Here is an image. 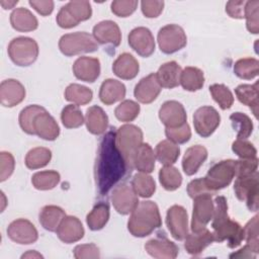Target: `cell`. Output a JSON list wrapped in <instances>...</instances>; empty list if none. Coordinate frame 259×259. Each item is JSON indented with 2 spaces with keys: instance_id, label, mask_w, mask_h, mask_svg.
Returning a JSON list of instances; mask_svg holds the SVG:
<instances>
[{
  "instance_id": "cell-45",
  "label": "cell",
  "mask_w": 259,
  "mask_h": 259,
  "mask_svg": "<svg viewBox=\"0 0 259 259\" xmlns=\"http://www.w3.org/2000/svg\"><path fill=\"white\" fill-rule=\"evenodd\" d=\"M46 109L36 104H31L24 107L19 113V125L21 130L28 135H35L33 128V122L37 114L45 111Z\"/></svg>"
},
{
  "instance_id": "cell-4",
  "label": "cell",
  "mask_w": 259,
  "mask_h": 259,
  "mask_svg": "<svg viewBox=\"0 0 259 259\" xmlns=\"http://www.w3.org/2000/svg\"><path fill=\"white\" fill-rule=\"evenodd\" d=\"M115 144L130 171L134 168V157L143 144V132L135 124H123L115 132Z\"/></svg>"
},
{
  "instance_id": "cell-43",
  "label": "cell",
  "mask_w": 259,
  "mask_h": 259,
  "mask_svg": "<svg viewBox=\"0 0 259 259\" xmlns=\"http://www.w3.org/2000/svg\"><path fill=\"white\" fill-rule=\"evenodd\" d=\"M159 181L163 188L168 191H173L180 187L182 176L179 170L172 165L164 166L159 171Z\"/></svg>"
},
{
  "instance_id": "cell-18",
  "label": "cell",
  "mask_w": 259,
  "mask_h": 259,
  "mask_svg": "<svg viewBox=\"0 0 259 259\" xmlns=\"http://www.w3.org/2000/svg\"><path fill=\"white\" fill-rule=\"evenodd\" d=\"M147 253L157 259H174L177 257L179 249L177 245L165 236H157L145 244Z\"/></svg>"
},
{
  "instance_id": "cell-34",
  "label": "cell",
  "mask_w": 259,
  "mask_h": 259,
  "mask_svg": "<svg viewBox=\"0 0 259 259\" xmlns=\"http://www.w3.org/2000/svg\"><path fill=\"white\" fill-rule=\"evenodd\" d=\"M236 96L238 100L249 106L253 111L255 117L258 115V82L253 85L241 84L235 89Z\"/></svg>"
},
{
  "instance_id": "cell-44",
  "label": "cell",
  "mask_w": 259,
  "mask_h": 259,
  "mask_svg": "<svg viewBox=\"0 0 259 259\" xmlns=\"http://www.w3.org/2000/svg\"><path fill=\"white\" fill-rule=\"evenodd\" d=\"M232 125L237 132V139L246 140L253 132V122L251 118L243 112H234L230 115Z\"/></svg>"
},
{
  "instance_id": "cell-36",
  "label": "cell",
  "mask_w": 259,
  "mask_h": 259,
  "mask_svg": "<svg viewBox=\"0 0 259 259\" xmlns=\"http://www.w3.org/2000/svg\"><path fill=\"white\" fill-rule=\"evenodd\" d=\"M156 158L164 166L173 165L180 155V148L169 140H163L156 146Z\"/></svg>"
},
{
  "instance_id": "cell-7",
  "label": "cell",
  "mask_w": 259,
  "mask_h": 259,
  "mask_svg": "<svg viewBox=\"0 0 259 259\" xmlns=\"http://www.w3.org/2000/svg\"><path fill=\"white\" fill-rule=\"evenodd\" d=\"M92 15V8L89 1H70L62 6L57 14L56 20L62 28H72L81 21L87 20Z\"/></svg>"
},
{
  "instance_id": "cell-33",
  "label": "cell",
  "mask_w": 259,
  "mask_h": 259,
  "mask_svg": "<svg viewBox=\"0 0 259 259\" xmlns=\"http://www.w3.org/2000/svg\"><path fill=\"white\" fill-rule=\"evenodd\" d=\"M156 155L148 143H143L134 157V167L143 173H151L155 168Z\"/></svg>"
},
{
  "instance_id": "cell-25",
  "label": "cell",
  "mask_w": 259,
  "mask_h": 259,
  "mask_svg": "<svg viewBox=\"0 0 259 259\" xmlns=\"http://www.w3.org/2000/svg\"><path fill=\"white\" fill-rule=\"evenodd\" d=\"M207 158V150L201 145L189 147L182 159V168L186 175H194Z\"/></svg>"
},
{
  "instance_id": "cell-14",
  "label": "cell",
  "mask_w": 259,
  "mask_h": 259,
  "mask_svg": "<svg viewBox=\"0 0 259 259\" xmlns=\"http://www.w3.org/2000/svg\"><path fill=\"white\" fill-rule=\"evenodd\" d=\"M9 239L20 245H29L38 238L37 230L34 225L26 219H17L11 222L7 228Z\"/></svg>"
},
{
  "instance_id": "cell-51",
  "label": "cell",
  "mask_w": 259,
  "mask_h": 259,
  "mask_svg": "<svg viewBox=\"0 0 259 259\" xmlns=\"http://www.w3.org/2000/svg\"><path fill=\"white\" fill-rule=\"evenodd\" d=\"M165 135L169 141L174 144H184L191 138V130L186 122L178 127H166Z\"/></svg>"
},
{
  "instance_id": "cell-55",
  "label": "cell",
  "mask_w": 259,
  "mask_h": 259,
  "mask_svg": "<svg viewBox=\"0 0 259 259\" xmlns=\"http://www.w3.org/2000/svg\"><path fill=\"white\" fill-rule=\"evenodd\" d=\"M15 166L14 157L11 153L2 151L0 153V181L7 180L13 173Z\"/></svg>"
},
{
  "instance_id": "cell-17",
  "label": "cell",
  "mask_w": 259,
  "mask_h": 259,
  "mask_svg": "<svg viewBox=\"0 0 259 259\" xmlns=\"http://www.w3.org/2000/svg\"><path fill=\"white\" fill-rule=\"evenodd\" d=\"M159 118L166 127H178L186 123L184 106L176 100H168L159 109Z\"/></svg>"
},
{
  "instance_id": "cell-59",
  "label": "cell",
  "mask_w": 259,
  "mask_h": 259,
  "mask_svg": "<svg viewBox=\"0 0 259 259\" xmlns=\"http://www.w3.org/2000/svg\"><path fill=\"white\" fill-rule=\"evenodd\" d=\"M246 1H229L226 4V12L232 18H244V8Z\"/></svg>"
},
{
  "instance_id": "cell-58",
  "label": "cell",
  "mask_w": 259,
  "mask_h": 259,
  "mask_svg": "<svg viewBox=\"0 0 259 259\" xmlns=\"http://www.w3.org/2000/svg\"><path fill=\"white\" fill-rule=\"evenodd\" d=\"M143 14L148 18L158 17L164 8V1H150L144 0L141 2Z\"/></svg>"
},
{
  "instance_id": "cell-27",
  "label": "cell",
  "mask_w": 259,
  "mask_h": 259,
  "mask_svg": "<svg viewBox=\"0 0 259 259\" xmlns=\"http://www.w3.org/2000/svg\"><path fill=\"white\" fill-rule=\"evenodd\" d=\"M181 72L180 65L175 61H170L160 66L156 76L161 87L172 89L180 84Z\"/></svg>"
},
{
  "instance_id": "cell-61",
  "label": "cell",
  "mask_w": 259,
  "mask_h": 259,
  "mask_svg": "<svg viewBox=\"0 0 259 259\" xmlns=\"http://www.w3.org/2000/svg\"><path fill=\"white\" fill-rule=\"evenodd\" d=\"M257 254H255L250 247L245 245L242 249L237 251L236 253H232L230 258H255Z\"/></svg>"
},
{
  "instance_id": "cell-38",
  "label": "cell",
  "mask_w": 259,
  "mask_h": 259,
  "mask_svg": "<svg viewBox=\"0 0 259 259\" xmlns=\"http://www.w3.org/2000/svg\"><path fill=\"white\" fill-rule=\"evenodd\" d=\"M52 159V152L45 147H36L29 150L25 156V166L28 169L35 170L47 166Z\"/></svg>"
},
{
  "instance_id": "cell-35",
  "label": "cell",
  "mask_w": 259,
  "mask_h": 259,
  "mask_svg": "<svg viewBox=\"0 0 259 259\" xmlns=\"http://www.w3.org/2000/svg\"><path fill=\"white\" fill-rule=\"evenodd\" d=\"M180 84L186 91H197L204 84L203 72L196 67H185L180 76Z\"/></svg>"
},
{
  "instance_id": "cell-29",
  "label": "cell",
  "mask_w": 259,
  "mask_h": 259,
  "mask_svg": "<svg viewBox=\"0 0 259 259\" xmlns=\"http://www.w3.org/2000/svg\"><path fill=\"white\" fill-rule=\"evenodd\" d=\"M212 242H214L212 232H210L207 229H204L203 231L198 233L192 232L191 234H188L185 237L184 248L188 254L197 256Z\"/></svg>"
},
{
  "instance_id": "cell-46",
  "label": "cell",
  "mask_w": 259,
  "mask_h": 259,
  "mask_svg": "<svg viewBox=\"0 0 259 259\" xmlns=\"http://www.w3.org/2000/svg\"><path fill=\"white\" fill-rule=\"evenodd\" d=\"M61 120L67 128H77L85 121L82 111L76 104H68L63 108Z\"/></svg>"
},
{
  "instance_id": "cell-23",
  "label": "cell",
  "mask_w": 259,
  "mask_h": 259,
  "mask_svg": "<svg viewBox=\"0 0 259 259\" xmlns=\"http://www.w3.org/2000/svg\"><path fill=\"white\" fill-rule=\"evenodd\" d=\"M73 73L77 79L92 83L100 75V62L97 58L79 57L74 62Z\"/></svg>"
},
{
  "instance_id": "cell-11",
  "label": "cell",
  "mask_w": 259,
  "mask_h": 259,
  "mask_svg": "<svg viewBox=\"0 0 259 259\" xmlns=\"http://www.w3.org/2000/svg\"><path fill=\"white\" fill-rule=\"evenodd\" d=\"M212 195L203 194L193 198V210L191 218V231L198 233L206 229V225L213 215L214 203L211 199Z\"/></svg>"
},
{
  "instance_id": "cell-57",
  "label": "cell",
  "mask_w": 259,
  "mask_h": 259,
  "mask_svg": "<svg viewBox=\"0 0 259 259\" xmlns=\"http://www.w3.org/2000/svg\"><path fill=\"white\" fill-rule=\"evenodd\" d=\"M187 193L192 199L196 196L203 195V194H209V195L215 194L206 186L203 178H197V179L191 180L187 185Z\"/></svg>"
},
{
  "instance_id": "cell-48",
  "label": "cell",
  "mask_w": 259,
  "mask_h": 259,
  "mask_svg": "<svg viewBox=\"0 0 259 259\" xmlns=\"http://www.w3.org/2000/svg\"><path fill=\"white\" fill-rule=\"evenodd\" d=\"M209 92L213 100L225 110L229 109L234 103V96L231 90L224 84H212L209 86Z\"/></svg>"
},
{
  "instance_id": "cell-20",
  "label": "cell",
  "mask_w": 259,
  "mask_h": 259,
  "mask_svg": "<svg viewBox=\"0 0 259 259\" xmlns=\"http://www.w3.org/2000/svg\"><path fill=\"white\" fill-rule=\"evenodd\" d=\"M25 98L24 86L15 79H6L0 84V102L5 107H13Z\"/></svg>"
},
{
  "instance_id": "cell-62",
  "label": "cell",
  "mask_w": 259,
  "mask_h": 259,
  "mask_svg": "<svg viewBox=\"0 0 259 259\" xmlns=\"http://www.w3.org/2000/svg\"><path fill=\"white\" fill-rule=\"evenodd\" d=\"M21 258H42V255H40L39 253H37L34 250H29L26 253H24Z\"/></svg>"
},
{
  "instance_id": "cell-60",
  "label": "cell",
  "mask_w": 259,
  "mask_h": 259,
  "mask_svg": "<svg viewBox=\"0 0 259 259\" xmlns=\"http://www.w3.org/2000/svg\"><path fill=\"white\" fill-rule=\"evenodd\" d=\"M29 5L42 16L50 15L54 10V2L52 0H30Z\"/></svg>"
},
{
  "instance_id": "cell-5",
  "label": "cell",
  "mask_w": 259,
  "mask_h": 259,
  "mask_svg": "<svg viewBox=\"0 0 259 259\" xmlns=\"http://www.w3.org/2000/svg\"><path fill=\"white\" fill-rule=\"evenodd\" d=\"M59 49L67 57L76 56L83 53H92L98 50L95 38L85 31H76L61 36Z\"/></svg>"
},
{
  "instance_id": "cell-41",
  "label": "cell",
  "mask_w": 259,
  "mask_h": 259,
  "mask_svg": "<svg viewBox=\"0 0 259 259\" xmlns=\"http://www.w3.org/2000/svg\"><path fill=\"white\" fill-rule=\"evenodd\" d=\"M60 179V174L57 171L46 170L34 173L31 177V183L35 189L50 190L59 184Z\"/></svg>"
},
{
  "instance_id": "cell-6",
  "label": "cell",
  "mask_w": 259,
  "mask_h": 259,
  "mask_svg": "<svg viewBox=\"0 0 259 259\" xmlns=\"http://www.w3.org/2000/svg\"><path fill=\"white\" fill-rule=\"evenodd\" d=\"M8 55L10 60L19 67H27L35 62L38 56L37 42L27 36L13 38L8 45Z\"/></svg>"
},
{
  "instance_id": "cell-30",
  "label": "cell",
  "mask_w": 259,
  "mask_h": 259,
  "mask_svg": "<svg viewBox=\"0 0 259 259\" xmlns=\"http://www.w3.org/2000/svg\"><path fill=\"white\" fill-rule=\"evenodd\" d=\"M11 26L21 32H27L35 30L38 26L36 17L30 10L24 7L15 8L10 14Z\"/></svg>"
},
{
  "instance_id": "cell-2",
  "label": "cell",
  "mask_w": 259,
  "mask_h": 259,
  "mask_svg": "<svg viewBox=\"0 0 259 259\" xmlns=\"http://www.w3.org/2000/svg\"><path fill=\"white\" fill-rule=\"evenodd\" d=\"M214 210L211 228L214 241L221 243L227 241L229 248L238 247L244 240L243 228L228 214V203L225 196H217L213 200Z\"/></svg>"
},
{
  "instance_id": "cell-31",
  "label": "cell",
  "mask_w": 259,
  "mask_h": 259,
  "mask_svg": "<svg viewBox=\"0 0 259 259\" xmlns=\"http://www.w3.org/2000/svg\"><path fill=\"white\" fill-rule=\"evenodd\" d=\"M85 123L89 133L99 136L104 134L108 126V116L100 106L93 105L86 110Z\"/></svg>"
},
{
  "instance_id": "cell-63",
  "label": "cell",
  "mask_w": 259,
  "mask_h": 259,
  "mask_svg": "<svg viewBox=\"0 0 259 259\" xmlns=\"http://www.w3.org/2000/svg\"><path fill=\"white\" fill-rule=\"evenodd\" d=\"M18 3L17 0L14 1H6V0H1L0 4L4 9H11L14 7V5H16Z\"/></svg>"
},
{
  "instance_id": "cell-12",
  "label": "cell",
  "mask_w": 259,
  "mask_h": 259,
  "mask_svg": "<svg viewBox=\"0 0 259 259\" xmlns=\"http://www.w3.org/2000/svg\"><path fill=\"white\" fill-rule=\"evenodd\" d=\"M220 113L212 106H201L193 113L194 130L202 138L211 136L220 125Z\"/></svg>"
},
{
  "instance_id": "cell-28",
  "label": "cell",
  "mask_w": 259,
  "mask_h": 259,
  "mask_svg": "<svg viewBox=\"0 0 259 259\" xmlns=\"http://www.w3.org/2000/svg\"><path fill=\"white\" fill-rule=\"evenodd\" d=\"M125 86L118 80L106 79L99 89V99L106 105H111L120 101L125 96Z\"/></svg>"
},
{
  "instance_id": "cell-39",
  "label": "cell",
  "mask_w": 259,
  "mask_h": 259,
  "mask_svg": "<svg viewBox=\"0 0 259 259\" xmlns=\"http://www.w3.org/2000/svg\"><path fill=\"white\" fill-rule=\"evenodd\" d=\"M132 187L137 195L147 198L151 197L156 191V183L152 176L147 173H138L133 177Z\"/></svg>"
},
{
  "instance_id": "cell-8",
  "label": "cell",
  "mask_w": 259,
  "mask_h": 259,
  "mask_svg": "<svg viewBox=\"0 0 259 259\" xmlns=\"http://www.w3.org/2000/svg\"><path fill=\"white\" fill-rule=\"evenodd\" d=\"M235 177V160H223L207 171L204 179L206 186L214 193L227 187Z\"/></svg>"
},
{
  "instance_id": "cell-26",
  "label": "cell",
  "mask_w": 259,
  "mask_h": 259,
  "mask_svg": "<svg viewBox=\"0 0 259 259\" xmlns=\"http://www.w3.org/2000/svg\"><path fill=\"white\" fill-rule=\"evenodd\" d=\"M139 70V62L133 55L128 53L120 54L112 65L113 73L118 78L123 80L134 79L138 75Z\"/></svg>"
},
{
  "instance_id": "cell-10",
  "label": "cell",
  "mask_w": 259,
  "mask_h": 259,
  "mask_svg": "<svg viewBox=\"0 0 259 259\" xmlns=\"http://www.w3.org/2000/svg\"><path fill=\"white\" fill-rule=\"evenodd\" d=\"M157 39L161 52L168 55L180 51L187 42L185 31L178 24H167L161 27Z\"/></svg>"
},
{
  "instance_id": "cell-13",
  "label": "cell",
  "mask_w": 259,
  "mask_h": 259,
  "mask_svg": "<svg viewBox=\"0 0 259 259\" xmlns=\"http://www.w3.org/2000/svg\"><path fill=\"white\" fill-rule=\"evenodd\" d=\"M166 225L171 236L182 241L188 235V215L186 209L178 204L168 208L166 213Z\"/></svg>"
},
{
  "instance_id": "cell-32",
  "label": "cell",
  "mask_w": 259,
  "mask_h": 259,
  "mask_svg": "<svg viewBox=\"0 0 259 259\" xmlns=\"http://www.w3.org/2000/svg\"><path fill=\"white\" fill-rule=\"evenodd\" d=\"M65 217V210L60 206L46 205L41 208L38 220L44 229L50 232H56Z\"/></svg>"
},
{
  "instance_id": "cell-49",
  "label": "cell",
  "mask_w": 259,
  "mask_h": 259,
  "mask_svg": "<svg viewBox=\"0 0 259 259\" xmlns=\"http://www.w3.org/2000/svg\"><path fill=\"white\" fill-rule=\"evenodd\" d=\"M140 105L137 102L126 99L116 106L114 114L119 121L128 122L137 118L140 113Z\"/></svg>"
},
{
  "instance_id": "cell-24",
  "label": "cell",
  "mask_w": 259,
  "mask_h": 259,
  "mask_svg": "<svg viewBox=\"0 0 259 259\" xmlns=\"http://www.w3.org/2000/svg\"><path fill=\"white\" fill-rule=\"evenodd\" d=\"M33 128L34 134L46 141H55L60 135V127L56 119L47 110L36 115Z\"/></svg>"
},
{
  "instance_id": "cell-22",
  "label": "cell",
  "mask_w": 259,
  "mask_h": 259,
  "mask_svg": "<svg viewBox=\"0 0 259 259\" xmlns=\"http://www.w3.org/2000/svg\"><path fill=\"white\" fill-rule=\"evenodd\" d=\"M58 238L66 243L71 244L78 242L84 237V228L80 220L73 215H66L57 229Z\"/></svg>"
},
{
  "instance_id": "cell-16",
  "label": "cell",
  "mask_w": 259,
  "mask_h": 259,
  "mask_svg": "<svg viewBox=\"0 0 259 259\" xmlns=\"http://www.w3.org/2000/svg\"><path fill=\"white\" fill-rule=\"evenodd\" d=\"M130 47L141 57H150L155 51V39L151 30L144 26L134 28L127 36Z\"/></svg>"
},
{
  "instance_id": "cell-47",
  "label": "cell",
  "mask_w": 259,
  "mask_h": 259,
  "mask_svg": "<svg viewBox=\"0 0 259 259\" xmlns=\"http://www.w3.org/2000/svg\"><path fill=\"white\" fill-rule=\"evenodd\" d=\"M244 18L249 32L257 34L259 32V1H246L244 8Z\"/></svg>"
},
{
  "instance_id": "cell-40",
  "label": "cell",
  "mask_w": 259,
  "mask_h": 259,
  "mask_svg": "<svg viewBox=\"0 0 259 259\" xmlns=\"http://www.w3.org/2000/svg\"><path fill=\"white\" fill-rule=\"evenodd\" d=\"M92 90L80 84H70L65 90V99L76 105H85L92 100Z\"/></svg>"
},
{
  "instance_id": "cell-21",
  "label": "cell",
  "mask_w": 259,
  "mask_h": 259,
  "mask_svg": "<svg viewBox=\"0 0 259 259\" xmlns=\"http://www.w3.org/2000/svg\"><path fill=\"white\" fill-rule=\"evenodd\" d=\"M93 37L98 44L118 47L121 41L119 26L112 20H103L93 27Z\"/></svg>"
},
{
  "instance_id": "cell-53",
  "label": "cell",
  "mask_w": 259,
  "mask_h": 259,
  "mask_svg": "<svg viewBox=\"0 0 259 259\" xmlns=\"http://www.w3.org/2000/svg\"><path fill=\"white\" fill-rule=\"evenodd\" d=\"M138 7L136 0H115L111 2V12L118 17H127L135 12Z\"/></svg>"
},
{
  "instance_id": "cell-56",
  "label": "cell",
  "mask_w": 259,
  "mask_h": 259,
  "mask_svg": "<svg viewBox=\"0 0 259 259\" xmlns=\"http://www.w3.org/2000/svg\"><path fill=\"white\" fill-rule=\"evenodd\" d=\"M73 253L76 259H96L100 257L99 248L95 244L78 245L75 247Z\"/></svg>"
},
{
  "instance_id": "cell-1",
  "label": "cell",
  "mask_w": 259,
  "mask_h": 259,
  "mask_svg": "<svg viewBox=\"0 0 259 259\" xmlns=\"http://www.w3.org/2000/svg\"><path fill=\"white\" fill-rule=\"evenodd\" d=\"M127 171L130 169L115 144V132L109 131L100 142L96 161L95 178L99 193L106 194Z\"/></svg>"
},
{
  "instance_id": "cell-54",
  "label": "cell",
  "mask_w": 259,
  "mask_h": 259,
  "mask_svg": "<svg viewBox=\"0 0 259 259\" xmlns=\"http://www.w3.org/2000/svg\"><path fill=\"white\" fill-rule=\"evenodd\" d=\"M258 159H240L235 160V176H249L257 172Z\"/></svg>"
},
{
  "instance_id": "cell-9",
  "label": "cell",
  "mask_w": 259,
  "mask_h": 259,
  "mask_svg": "<svg viewBox=\"0 0 259 259\" xmlns=\"http://www.w3.org/2000/svg\"><path fill=\"white\" fill-rule=\"evenodd\" d=\"M234 191L237 198L245 201L251 211L258 210L259 181L258 172L243 177H237L234 183Z\"/></svg>"
},
{
  "instance_id": "cell-42",
  "label": "cell",
  "mask_w": 259,
  "mask_h": 259,
  "mask_svg": "<svg viewBox=\"0 0 259 259\" xmlns=\"http://www.w3.org/2000/svg\"><path fill=\"white\" fill-rule=\"evenodd\" d=\"M234 73L241 79L251 80L259 73V62L255 58H243L234 64Z\"/></svg>"
},
{
  "instance_id": "cell-19",
  "label": "cell",
  "mask_w": 259,
  "mask_h": 259,
  "mask_svg": "<svg viewBox=\"0 0 259 259\" xmlns=\"http://www.w3.org/2000/svg\"><path fill=\"white\" fill-rule=\"evenodd\" d=\"M161 89L162 87L157 80L156 73H151L139 81L135 87L134 95L139 102L148 104L156 100Z\"/></svg>"
},
{
  "instance_id": "cell-3",
  "label": "cell",
  "mask_w": 259,
  "mask_h": 259,
  "mask_svg": "<svg viewBox=\"0 0 259 259\" xmlns=\"http://www.w3.org/2000/svg\"><path fill=\"white\" fill-rule=\"evenodd\" d=\"M162 226V220L158 205L151 200L140 201L131 212L127 222V230L138 238H144L152 234Z\"/></svg>"
},
{
  "instance_id": "cell-52",
  "label": "cell",
  "mask_w": 259,
  "mask_h": 259,
  "mask_svg": "<svg viewBox=\"0 0 259 259\" xmlns=\"http://www.w3.org/2000/svg\"><path fill=\"white\" fill-rule=\"evenodd\" d=\"M233 152L241 159H255L257 158V150L254 145L246 140L237 139L232 144Z\"/></svg>"
},
{
  "instance_id": "cell-50",
  "label": "cell",
  "mask_w": 259,
  "mask_h": 259,
  "mask_svg": "<svg viewBox=\"0 0 259 259\" xmlns=\"http://www.w3.org/2000/svg\"><path fill=\"white\" fill-rule=\"evenodd\" d=\"M244 240L246 245L251 248V250L258 254L259 251V240H258V215L251 219L246 226L243 228Z\"/></svg>"
},
{
  "instance_id": "cell-37",
  "label": "cell",
  "mask_w": 259,
  "mask_h": 259,
  "mask_svg": "<svg viewBox=\"0 0 259 259\" xmlns=\"http://www.w3.org/2000/svg\"><path fill=\"white\" fill-rule=\"evenodd\" d=\"M109 220V205L106 202H98L86 217V223L90 230L99 231Z\"/></svg>"
},
{
  "instance_id": "cell-15",
  "label": "cell",
  "mask_w": 259,
  "mask_h": 259,
  "mask_svg": "<svg viewBox=\"0 0 259 259\" xmlns=\"http://www.w3.org/2000/svg\"><path fill=\"white\" fill-rule=\"evenodd\" d=\"M111 202L114 209L120 214L131 213L140 202L133 187L122 183L117 185L111 193Z\"/></svg>"
}]
</instances>
